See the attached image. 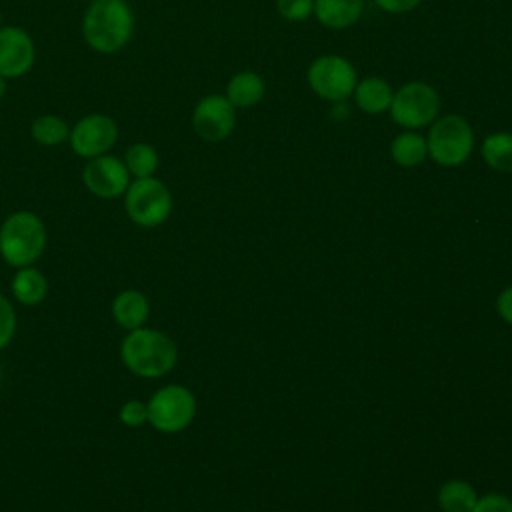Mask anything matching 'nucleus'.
Here are the masks:
<instances>
[{
  "label": "nucleus",
  "instance_id": "obj_29",
  "mask_svg": "<svg viewBox=\"0 0 512 512\" xmlns=\"http://www.w3.org/2000/svg\"><path fill=\"white\" fill-rule=\"evenodd\" d=\"M6 90H8V80L0 74V102H2V98L6 96Z\"/></svg>",
  "mask_w": 512,
  "mask_h": 512
},
{
  "label": "nucleus",
  "instance_id": "obj_9",
  "mask_svg": "<svg viewBox=\"0 0 512 512\" xmlns=\"http://www.w3.org/2000/svg\"><path fill=\"white\" fill-rule=\"evenodd\" d=\"M308 84L320 98L344 102L354 94L356 70L342 56H320L308 68Z\"/></svg>",
  "mask_w": 512,
  "mask_h": 512
},
{
  "label": "nucleus",
  "instance_id": "obj_18",
  "mask_svg": "<svg viewBox=\"0 0 512 512\" xmlns=\"http://www.w3.org/2000/svg\"><path fill=\"white\" fill-rule=\"evenodd\" d=\"M30 136L38 146L56 148L68 142L70 124L58 114H40L30 124Z\"/></svg>",
  "mask_w": 512,
  "mask_h": 512
},
{
  "label": "nucleus",
  "instance_id": "obj_14",
  "mask_svg": "<svg viewBox=\"0 0 512 512\" xmlns=\"http://www.w3.org/2000/svg\"><path fill=\"white\" fill-rule=\"evenodd\" d=\"M48 290H50V284L42 270H38L36 266L16 268L10 282V292L18 304L38 306L40 302L46 300Z\"/></svg>",
  "mask_w": 512,
  "mask_h": 512
},
{
  "label": "nucleus",
  "instance_id": "obj_3",
  "mask_svg": "<svg viewBox=\"0 0 512 512\" xmlns=\"http://www.w3.org/2000/svg\"><path fill=\"white\" fill-rule=\"evenodd\" d=\"M48 230L32 210L10 212L0 224V256L12 268L34 266L46 250Z\"/></svg>",
  "mask_w": 512,
  "mask_h": 512
},
{
  "label": "nucleus",
  "instance_id": "obj_2",
  "mask_svg": "<svg viewBox=\"0 0 512 512\" xmlns=\"http://www.w3.org/2000/svg\"><path fill=\"white\" fill-rule=\"evenodd\" d=\"M120 360L140 378H160L174 370L178 362L176 342L156 328H136L120 342Z\"/></svg>",
  "mask_w": 512,
  "mask_h": 512
},
{
  "label": "nucleus",
  "instance_id": "obj_21",
  "mask_svg": "<svg viewBox=\"0 0 512 512\" xmlns=\"http://www.w3.org/2000/svg\"><path fill=\"white\" fill-rule=\"evenodd\" d=\"M128 174L132 178H148L154 176L158 166H160V156L158 150L148 144V142H134L126 148L124 156H122Z\"/></svg>",
  "mask_w": 512,
  "mask_h": 512
},
{
  "label": "nucleus",
  "instance_id": "obj_11",
  "mask_svg": "<svg viewBox=\"0 0 512 512\" xmlns=\"http://www.w3.org/2000/svg\"><path fill=\"white\" fill-rule=\"evenodd\" d=\"M236 126V108L224 94L200 98L192 110V128L206 142H220Z\"/></svg>",
  "mask_w": 512,
  "mask_h": 512
},
{
  "label": "nucleus",
  "instance_id": "obj_24",
  "mask_svg": "<svg viewBox=\"0 0 512 512\" xmlns=\"http://www.w3.org/2000/svg\"><path fill=\"white\" fill-rule=\"evenodd\" d=\"M118 418L128 428H140L148 424V406L138 398H130L120 406Z\"/></svg>",
  "mask_w": 512,
  "mask_h": 512
},
{
  "label": "nucleus",
  "instance_id": "obj_15",
  "mask_svg": "<svg viewBox=\"0 0 512 512\" xmlns=\"http://www.w3.org/2000/svg\"><path fill=\"white\" fill-rule=\"evenodd\" d=\"M364 8V0H314V14L326 28L340 30L352 26Z\"/></svg>",
  "mask_w": 512,
  "mask_h": 512
},
{
  "label": "nucleus",
  "instance_id": "obj_23",
  "mask_svg": "<svg viewBox=\"0 0 512 512\" xmlns=\"http://www.w3.org/2000/svg\"><path fill=\"white\" fill-rule=\"evenodd\" d=\"M16 326H18V318H16L14 304L8 296L0 292V350H4L12 342L16 334Z\"/></svg>",
  "mask_w": 512,
  "mask_h": 512
},
{
  "label": "nucleus",
  "instance_id": "obj_20",
  "mask_svg": "<svg viewBox=\"0 0 512 512\" xmlns=\"http://www.w3.org/2000/svg\"><path fill=\"white\" fill-rule=\"evenodd\" d=\"M478 496L466 480H448L438 490V506L442 512H472Z\"/></svg>",
  "mask_w": 512,
  "mask_h": 512
},
{
  "label": "nucleus",
  "instance_id": "obj_5",
  "mask_svg": "<svg viewBox=\"0 0 512 512\" xmlns=\"http://www.w3.org/2000/svg\"><path fill=\"white\" fill-rule=\"evenodd\" d=\"M148 406V424L162 434L186 430L196 416V396L182 384H166L158 388Z\"/></svg>",
  "mask_w": 512,
  "mask_h": 512
},
{
  "label": "nucleus",
  "instance_id": "obj_32",
  "mask_svg": "<svg viewBox=\"0 0 512 512\" xmlns=\"http://www.w3.org/2000/svg\"><path fill=\"white\" fill-rule=\"evenodd\" d=\"M120 2H128V0H120Z\"/></svg>",
  "mask_w": 512,
  "mask_h": 512
},
{
  "label": "nucleus",
  "instance_id": "obj_19",
  "mask_svg": "<svg viewBox=\"0 0 512 512\" xmlns=\"http://www.w3.org/2000/svg\"><path fill=\"white\" fill-rule=\"evenodd\" d=\"M390 156L398 166L404 168H414L418 164L424 162V158L428 156V144L426 138L416 134V132H402L398 134L392 144H390Z\"/></svg>",
  "mask_w": 512,
  "mask_h": 512
},
{
  "label": "nucleus",
  "instance_id": "obj_4",
  "mask_svg": "<svg viewBox=\"0 0 512 512\" xmlns=\"http://www.w3.org/2000/svg\"><path fill=\"white\" fill-rule=\"evenodd\" d=\"M122 198L126 216L140 228H156L172 214V194L156 176L132 178Z\"/></svg>",
  "mask_w": 512,
  "mask_h": 512
},
{
  "label": "nucleus",
  "instance_id": "obj_7",
  "mask_svg": "<svg viewBox=\"0 0 512 512\" xmlns=\"http://www.w3.org/2000/svg\"><path fill=\"white\" fill-rule=\"evenodd\" d=\"M388 110L402 128H422L438 118L440 96L430 84L414 80L394 92Z\"/></svg>",
  "mask_w": 512,
  "mask_h": 512
},
{
  "label": "nucleus",
  "instance_id": "obj_28",
  "mask_svg": "<svg viewBox=\"0 0 512 512\" xmlns=\"http://www.w3.org/2000/svg\"><path fill=\"white\" fill-rule=\"evenodd\" d=\"M496 310H498V316L512 326V286L500 292L496 300Z\"/></svg>",
  "mask_w": 512,
  "mask_h": 512
},
{
  "label": "nucleus",
  "instance_id": "obj_16",
  "mask_svg": "<svg viewBox=\"0 0 512 512\" xmlns=\"http://www.w3.org/2000/svg\"><path fill=\"white\" fill-rule=\"evenodd\" d=\"M392 86L380 76H368L356 82L354 98L362 112L366 114H380L386 112L392 104Z\"/></svg>",
  "mask_w": 512,
  "mask_h": 512
},
{
  "label": "nucleus",
  "instance_id": "obj_10",
  "mask_svg": "<svg viewBox=\"0 0 512 512\" xmlns=\"http://www.w3.org/2000/svg\"><path fill=\"white\" fill-rule=\"evenodd\" d=\"M82 182L92 196L102 200H114L124 196L128 184L132 182V176L128 174L124 160L108 152L86 160L82 168Z\"/></svg>",
  "mask_w": 512,
  "mask_h": 512
},
{
  "label": "nucleus",
  "instance_id": "obj_26",
  "mask_svg": "<svg viewBox=\"0 0 512 512\" xmlns=\"http://www.w3.org/2000/svg\"><path fill=\"white\" fill-rule=\"evenodd\" d=\"M472 512H512V500L498 492H488L480 496Z\"/></svg>",
  "mask_w": 512,
  "mask_h": 512
},
{
  "label": "nucleus",
  "instance_id": "obj_31",
  "mask_svg": "<svg viewBox=\"0 0 512 512\" xmlns=\"http://www.w3.org/2000/svg\"><path fill=\"white\" fill-rule=\"evenodd\" d=\"M82 2H92V0H82Z\"/></svg>",
  "mask_w": 512,
  "mask_h": 512
},
{
  "label": "nucleus",
  "instance_id": "obj_27",
  "mask_svg": "<svg viewBox=\"0 0 512 512\" xmlns=\"http://www.w3.org/2000/svg\"><path fill=\"white\" fill-rule=\"evenodd\" d=\"M376 6H380L384 12L390 14H402L408 10H414L422 0H374Z\"/></svg>",
  "mask_w": 512,
  "mask_h": 512
},
{
  "label": "nucleus",
  "instance_id": "obj_25",
  "mask_svg": "<svg viewBox=\"0 0 512 512\" xmlns=\"http://www.w3.org/2000/svg\"><path fill=\"white\" fill-rule=\"evenodd\" d=\"M276 8L282 18L302 22L314 12V0H276Z\"/></svg>",
  "mask_w": 512,
  "mask_h": 512
},
{
  "label": "nucleus",
  "instance_id": "obj_17",
  "mask_svg": "<svg viewBox=\"0 0 512 512\" xmlns=\"http://www.w3.org/2000/svg\"><path fill=\"white\" fill-rule=\"evenodd\" d=\"M264 80L260 74L244 70L234 74L226 84V98L232 102L234 108H250L264 98Z\"/></svg>",
  "mask_w": 512,
  "mask_h": 512
},
{
  "label": "nucleus",
  "instance_id": "obj_6",
  "mask_svg": "<svg viewBox=\"0 0 512 512\" xmlns=\"http://www.w3.org/2000/svg\"><path fill=\"white\" fill-rule=\"evenodd\" d=\"M428 154L440 166L464 164L474 148L472 126L458 114H446L434 120L428 138Z\"/></svg>",
  "mask_w": 512,
  "mask_h": 512
},
{
  "label": "nucleus",
  "instance_id": "obj_22",
  "mask_svg": "<svg viewBox=\"0 0 512 512\" xmlns=\"http://www.w3.org/2000/svg\"><path fill=\"white\" fill-rule=\"evenodd\" d=\"M484 162L498 172H512V134L496 132L484 138L480 146Z\"/></svg>",
  "mask_w": 512,
  "mask_h": 512
},
{
  "label": "nucleus",
  "instance_id": "obj_13",
  "mask_svg": "<svg viewBox=\"0 0 512 512\" xmlns=\"http://www.w3.org/2000/svg\"><path fill=\"white\" fill-rule=\"evenodd\" d=\"M110 312H112L114 322L122 330L130 332V330L146 326L148 316H150V302L144 292H140L136 288H126L114 296Z\"/></svg>",
  "mask_w": 512,
  "mask_h": 512
},
{
  "label": "nucleus",
  "instance_id": "obj_30",
  "mask_svg": "<svg viewBox=\"0 0 512 512\" xmlns=\"http://www.w3.org/2000/svg\"><path fill=\"white\" fill-rule=\"evenodd\" d=\"M0 26H2V12H0Z\"/></svg>",
  "mask_w": 512,
  "mask_h": 512
},
{
  "label": "nucleus",
  "instance_id": "obj_12",
  "mask_svg": "<svg viewBox=\"0 0 512 512\" xmlns=\"http://www.w3.org/2000/svg\"><path fill=\"white\" fill-rule=\"evenodd\" d=\"M36 62V44L28 30L14 24L0 26V74L6 80L26 76Z\"/></svg>",
  "mask_w": 512,
  "mask_h": 512
},
{
  "label": "nucleus",
  "instance_id": "obj_8",
  "mask_svg": "<svg viewBox=\"0 0 512 512\" xmlns=\"http://www.w3.org/2000/svg\"><path fill=\"white\" fill-rule=\"evenodd\" d=\"M118 142V124L104 112H90L70 126L68 144L84 160L108 154Z\"/></svg>",
  "mask_w": 512,
  "mask_h": 512
},
{
  "label": "nucleus",
  "instance_id": "obj_1",
  "mask_svg": "<svg viewBox=\"0 0 512 512\" xmlns=\"http://www.w3.org/2000/svg\"><path fill=\"white\" fill-rule=\"evenodd\" d=\"M80 32L86 46L98 54H116L134 36V12L128 2L92 0L88 2Z\"/></svg>",
  "mask_w": 512,
  "mask_h": 512
}]
</instances>
